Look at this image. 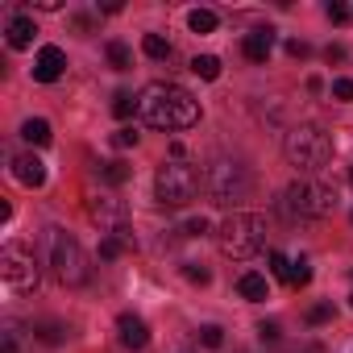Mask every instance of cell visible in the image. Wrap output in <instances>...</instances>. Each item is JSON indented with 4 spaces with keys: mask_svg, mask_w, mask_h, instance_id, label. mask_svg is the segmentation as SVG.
<instances>
[{
    "mask_svg": "<svg viewBox=\"0 0 353 353\" xmlns=\"http://www.w3.org/2000/svg\"><path fill=\"white\" fill-rule=\"evenodd\" d=\"M137 108L154 129H192L200 121V100L179 83H145Z\"/></svg>",
    "mask_w": 353,
    "mask_h": 353,
    "instance_id": "obj_1",
    "label": "cell"
},
{
    "mask_svg": "<svg viewBox=\"0 0 353 353\" xmlns=\"http://www.w3.org/2000/svg\"><path fill=\"white\" fill-rule=\"evenodd\" d=\"M216 241H221L225 258L245 262V258L262 254V245H266V221L258 212H229L225 225H221V233H216Z\"/></svg>",
    "mask_w": 353,
    "mask_h": 353,
    "instance_id": "obj_2",
    "label": "cell"
},
{
    "mask_svg": "<svg viewBox=\"0 0 353 353\" xmlns=\"http://www.w3.org/2000/svg\"><path fill=\"white\" fill-rule=\"evenodd\" d=\"M283 208L299 221H320V216H332L336 212V192L320 179H299L287 188L283 196Z\"/></svg>",
    "mask_w": 353,
    "mask_h": 353,
    "instance_id": "obj_3",
    "label": "cell"
},
{
    "mask_svg": "<svg viewBox=\"0 0 353 353\" xmlns=\"http://www.w3.org/2000/svg\"><path fill=\"white\" fill-rule=\"evenodd\" d=\"M204 188H208V200H212V204L233 208V204L250 200V188H254V183H250V170H245V166H237V162L221 158V162H212V166H208Z\"/></svg>",
    "mask_w": 353,
    "mask_h": 353,
    "instance_id": "obj_4",
    "label": "cell"
},
{
    "mask_svg": "<svg viewBox=\"0 0 353 353\" xmlns=\"http://www.w3.org/2000/svg\"><path fill=\"white\" fill-rule=\"evenodd\" d=\"M154 192H158V200H162L166 208H183V204H192L196 192H200V170L170 158V162H162L158 174H154Z\"/></svg>",
    "mask_w": 353,
    "mask_h": 353,
    "instance_id": "obj_5",
    "label": "cell"
},
{
    "mask_svg": "<svg viewBox=\"0 0 353 353\" xmlns=\"http://www.w3.org/2000/svg\"><path fill=\"white\" fill-rule=\"evenodd\" d=\"M283 150H287V162L299 166V170H316V166H324V162L332 158V141H328V133L316 129V125H295V129L287 133Z\"/></svg>",
    "mask_w": 353,
    "mask_h": 353,
    "instance_id": "obj_6",
    "label": "cell"
},
{
    "mask_svg": "<svg viewBox=\"0 0 353 353\" xmlns=\"http://www.w3.org/2000/svg\"><path fill=\"white\" fill-rule=\"evenodd\" d=\"M0 274H5V283H9L13 291H21V295L38 291V283H42L34 254H30L26 245H17V241H9L5 250H0Z\"/></svg>",
    "mask_w": 353,
    "mask_h": 353,
    "instance_id": "obj_7",
    "label": "cell"
},
{
    "mask_svg": "<svg viewBox=\"0 0 353 353\" xmlns=\"http://www.w3.org/2000/svg\"><path fill=\"white\" fill-rule=\"evenodd\" d=\"M54 270H59V279L67 287H83L88 283V254L67 233H54Z\"/></svg>",
    "mask_w": 353,
    "mask_h": 353,
    "instance_id": "obj_8",
    "label": "cell"
},
{
    "mask_svg": "<svg viewBox=\"0 0 353 353\" xmlns=\"http://www.w3.org/2000/svg\"><path fill=\"white\" fill-rule=\"evenodd\" d=\"M88 216H92V221L100 225V233H108V237H117V233L129 229V208H125V200H112V196L88 200Z\"/></svg>",
    "mask_w": 353,
    "mask_h": 353,
    "instance_id": "obj_9",
    "label": "cell"
},
{
    "mask_svg": "<svg viewBox=\"0 0 353 353\" xmlns=\"http://www.w3.org/2000/svg\"><path fill=\"white\" fill-rule=\"evenodd\" d=\"M63 71H67V54H63L59 46H42L38 59H34V79H38V83H54Z\"/></svg>",
    "mask_w": 353,
    "mask_h": 353,
    "instance_id": "obj_10",
    "label": "cell"
},
{
    "mask_svg": "<svg viewBox=\"0 0 353 353\" xmlns=\"http://www.w3.org/2000/svg\"><path fill=\"white\" fill-rule=\"evenodd\" d=\"M117 332H121V345H125V349H145V345H150V328H145V320L133 316V312H125V316L117 320Z\"/></svg>",
    "mask_w": 353,
    "mask_h": 353,
    "instance_id": "obj_11",
    "label": "cell"
},
{
    "mask_svg": "<svg viewBox=\"0 0 353 353\" xmlns=\"http://www.w3.org/2000/svg\"><path fill=\"white\" fill-rule=\"evenodd\" d=\"M13 174H17L26 188H42V183H46V166H42V158H34V154L13 158Z\"/></svg>",
    "mask_w": 353,
    "mask_h": 353,
    "instance_id": "obj_12",
    "label": "cell"
},
{
    "mask_svg": "<svg viewBox=\"0 0 353 353\" xmlns=\"http://www.w3.org/2000/svg\"><path fill=\"white\" fill-rule=\"evenodd\" d=\"M241 50H245V59H250V63H266V59H270V50H274V30H254V34H245Z\"/></svg>",
    "mask_w": 353,
    "mask_h": 353,
    "instance_id": "obj_13",
    "label": "cell"
},
{
    "mask_svg": "<svg viewBox=\"0 0 353 353\" xmlns=\"http://www.w3.org/2000/svg\"><path fill=\"white\" fill-rule=\"evenodd\" d=\"M237 291H241V299H250V303H262V299H270V283L262 279V274H241L237 279Z\"/></svg>",
    "mask_w": 353,
    "mask_h": 353,
    "instance_id": "obj_14",
    "label": "cell"
},
{
    "mask_svg": "<svg viewBox=\"0 0 353 353\" xmlns=\"http://www.w3.org/2000/svg\"><path fill=\"white\" fill-rule=\"evenodd\" d=\"M34 34H38V30H34L30 17H13V21H9V46H13V50L34 46Z\"/></svg>",
    "mask_w": 353,
    "mask_h": 353,
    "instance_id": "obj_15",
    "label": "cell"
},
{
    "mask_svg": "<svg viewBox=\"0 0 353 353\" xmlns=\"http://www.w3.org/2000/svg\"><path fill=\"white\" fill-rule=\"evenodd\" d=\"M21 137H26L30 145H50V137H54V133H50V125H46L42 117H34V121H26V125H21Z\"/></svg>",
    "mask_w": 353,
    "mask_h": 353,
    "instance_id": "obj_16",
    "label": "cell"
},
{
    "mask_svg": "<svg viewBox=\"0 0 353 353\" xmlns=\"http://www.w3.org/2000/svg\"><path fill=\"white\" fill-rule=\"evenodd\" d=\"M192 71H196L200 79H221V59H216V54H196V59H192Z\"/></svg>",
    "mask_w": 353,
    "mask_h": 353,
    "instance_id": "obj_17",
    "label": "cell"
},
{
    "mask_svg": "<svg viewBox=\"0 0 353 353\" xmlns=\"http://www.w3.org/2000/svg\"><path fill=\"white\" fill-rule=\"evenodd\" d=\"M188 26H192V34H212V30H216V13H212V9H196V13L188 17Z\"/></svg>",
    "mask_w": 353,
    "mask_h": 353,
    "instance_id": "obj_18",
    "label": "cell"
},
{
    "mask_svg": "<svg viewBox=\"0 0 353 353\" xmlns=\"http://www.w3.org/2000/svg\"><path fill=\"white\" fill-rule=\"evenodd\" d=\"M141 50H145L150 59H170V42H166L162 34H145V38H141Z\"/></svg>",
    "mask_w": 353,
    "mask_h": 353,
    "instance_id": "obj_19",
    "label": "cell"
},
{
    "mask_svg": "<svg viewBox=\"0 0 353 353\" xmlns=\"http://www.w3.org/2000/svg\"><path fill=\"white\" fill-rule=\"evenodd\" d=\"M108 63H112V71H129V67H133L129 46H125V42H108Z\"/></svg>",
    "mask_w": 353,
    "mask_h": 353,
    "instance_id": "obj_20",
    "label": "cell"
},
{
    "mask_svg": "<svg viewBox=\"0 0 353 353\" xmlns=\"http://www.w3.org/2000/svg\"><path fill=\"white\" fill-rule=\"evenodd\" d=\"M129 174H133V170H129L125 162H104V170H100V179H104V183H112V188H121V183L129 179Z\"/></svg>",
    "mask_w": 353,
    "mask_h": 353,
    "instance_id": "obj_21",
    "label": "cell"
},
{
    "mask_svg": "<svg viewBox=\"0 0 353 353\" xmlns=\"http://www.w3.org/2000/svg\"><path fill=\"white\" fill-rule=\"evenodd\" d=\"M287 283H291V287H307V283H312L307 262H291V266H287Z\"/></svg>",
    "mask_w": 353,
    "mask_h": 353,
    "instance_id": "obj_22",
    "label": "cell"
},
{
    "mask_svg": "<svg viewBox=\"0 0 353 353\" xmlns=\"http://www.w3.org/2000/svg\"><path fill=\"white\" fill-rule=\"evenodd\" d=\"M133 104H137V100H133V92H117V96H112V112H117V117H129V112H133Z\"/></svg>",
    "mask_w": 353,
    "mask_h": 353,
    "instance_id": "obj_23",
    "label": "cell"
},
{
    "mask_svg": "<svg viewBox=\"0 0 353 353\" xmlns=\"http://www.w3.org/2000/svg\"><path fill=\"white\" fill-rule=\"evenodd\" d=\"M332 320V303H316L307 307V324H328Z\"/></svg>",
    "mask_w": 353,
    "mask_h": 353,
    "instance_id": "obj_24",
    "label": "cell"
},
{
    "mask_svg": "<svg viewBox=\"0 0 353 353\" xmlns=\"http://www.w3.org/2000/svg\"><path fill=\"white\" fill-rule=\"evenodd\" d=\"M200 341H204L208 349H216V345H225V332H221L216 324H204V328H200Z\"/></svg>",
    "mask_w": 353,
    "mask_h": 353,
    "instance_id": "obj_25",
    "label": "cell"
},
{
    "mask_svg": "<svg viewBox=\"0 0 353 353\" xmlns=\"http://www.w3.org/2000/svg\"><path fill=\"white\" fill-rule=\"evenodd\" d=\"M0 353H21V345H17V328H5V332H0Z\"/></svg>",
    "mask_w": 353,
    "mask_h": 353,
    "instance_id": "obj_26",
    "label": "cell"
},
{
    "mask_svg": "<svg viewBox=\"0 0 353 353\" xmlns=\"http://www.w3.org/2000/svg\"><path fill=\"white\" fill-rule=\"evenodd\" d=\"M121 250H125V241H121V237H104V241H100V258H117Z\"/></svg>",
    "mask_w": 353,
    "mask_h": 353,
    "instance_id": "obj_27",
    "label": "cell"
},
{
    "mask_svg": "<svg viewBox=\"0 0 353 353\" xmlns=\"http://www.w3.org/2000/svg\"><path fill=\"white\" fill-rule=\"evenodd\" d=\"M183 233H188V237H204V233H208V221H204V216H192V221L183 225Z\"/></svg>",
    "mask_w": 353,
    "mask_h": 353,
    "instance_id": "obj_28",
    "label": "cell"
},
{
    "mask_svg": "<svg viewBox=\"0 0 353 353\" xmlns=\"http://www.w3.org/2000/svg\"><path fill=\"white\" fill-rule=\"evenodd\" d=\"M332 96L336 100H353V79H336L332 83Z\"/></svg>",
    "mask_w": 353,
    "mask_h": 353,
    "instance_id": "obj_29",
    "label": "cell"
},
{
    "mask_svg": "<svg viewBox=\"0 0 353 353\" xmlns=\"http://www.w3.org/2000/svg\"><path fill=\"white\" fill-rule=\"evenodd\" d=\"M324 13H328V21H336V26H345V21H349V9H345V5H328Z\"/></svg>",
    "mask_w": 353,
    "mask_h": 353,
    "instance_id": "obj_30",
    "label": "cell"
},
{
    "mask_svg": "<svg viewBox=\"0 0 353 353\" xmlns=\"http://www.w3.org/2000/svg\"><path fill=\"white\" fill-rule=\"evenodd\" d=\"M287 54H291V59H307V54H312V46L295 38V42H287Z\"/></svg>",
    "mask_w": 353,
    "mask_h": 353,
    "instance_id": "obj_31",
    "label": "cell"
},
{
    "mask_svg": "<svg viewBox=\"0 0 353 353\" xmlns=\"http://www.w3.org/2000/svg\"><path fill=\"white\" fill-rule=\"evenodd\" d=\"M287 266H291V262H287L283 254H270V270H274L279 279H287Z\"/></svg>",
    "mask_w": 353,
    "mask_h": 353,
    "instance_id": "obj_32",
    "label": "cell"
},
{
    "mask_svg": "<svg viewBox=\"0 0 353 353\" xmlns=\"http://www.w3.org/2000/svg\"><path fill=\"white\" fill-rule=\"evenodd\" d=\"M112 141H117V145H137V133H133V129H117Z\"/></svg>",
    "mask_w": 353,
    "mask_h": 353,
    "instance_id": "obj_33",
    "label": "cell"
},
{
    "mask_svg": "<svg viewBox=\"0 0 353 353\" xmlns=\"http://www.w3.org/2000/svg\"><path fill=\"white\" fill-rule=\"evenodd\" d=\"M188 279H192V283H208V270H204V266H188Z\"/></svg>",
    "mask_w": 353,
    "mask_h": 353,
    "instance_id": "obj_34",
    "label": "cell"
},
{
    "mask_svg": "<svg viewBox=\"0 0 353 353\" xmlns=\"http://www.w3.org/2000/svg\"><path fill=\"white\" fill-rule=\"evenodd\" d=\"M258 332H262V341H279V328H274V324H262Z\"/></svg>",
    "mask_w": 353,
    "mask_h": 353,
    "instance_id": "obj_35",
    "label": "cell"
},
{
    "mask_svg": "<svg viewBox=\"0 0 353 353\" xmlns=\"http://www.w3.org/2000/svg\"><path fill=\"white\" fill-rule=\"evenodd\" d=\"M349 303H353V295H349Z\"/></svg>",
    "mask_w": 353,
    "mask_h": 353,
    "instance_id": "obj_36",
    "label": "cell"
}]
</instances>
